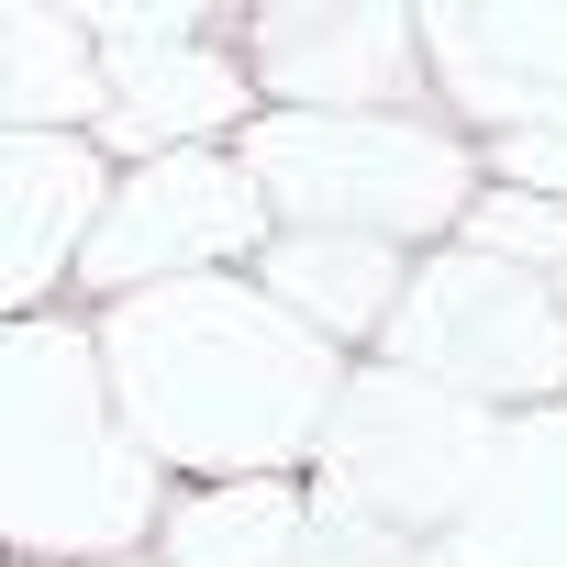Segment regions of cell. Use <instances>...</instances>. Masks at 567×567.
<instances>
[{
	"label": "cell",
	"instance_id": "6da1fadb",
	"mask_svg": "<svg viewBox=\"0 0 567 567\" xmlns=\"http://www.w3.org/2000/svg\"><path fill=\"white\" fill-rule=\"evenodd\" d=\"M101 368L134 445L189 489L323 467L334 401L357 379L346 346H323L301 312H278L256 278H178V290L112 301Z\"/></svg>",
	"mask_w": 567,
	"mask_h": 567
},
{
	"label": "cell",
	"instance_id": "7a4b0ae2",
	"mask_svg": "<svg viewBox=\"0 0 567 567\" xmlns=\"http://www.w3.org/2000/svg\"><path fill=\"white\" fill-rule=\"evenodd\" d=\"M0 534L12 567H123L167 534V467L134 445L101 323L34 312L0 346Z\"/></svg>",
	"mask_w": 567,
	"mask_h": 567
},
{
	"label": "cell",
	"instance_id": "3957f363",
	"mask_svg": "<svg viewBox=\"0 0 567 567\" xmlns=\"http://www.w3.org/2000/svg\"><path fill=\"white\" fill-rule=\"evenodd\" d=\"M278 234H368V245H456L489 167L445 112H256L234 134Z\"/></svg>",
	"mask_w": 567,
	"mask_h": 567
},
{
	"label": "cell",
	"instance_id": "277c9868",
	"mask_svg": "<svg viewBox=\"0 0 567 567\" xmlns=\"http://www.w3.org/2000/svg\"><path fill=\"white\" fill-rule=\"evenodd\" d=\"M379 357L478 412H567V278L478 256V245H434Z\"/></svg>",
	"mask_w": 567,
	"mask_h": 567
},
{
	"label": "cell",
	"instance_id": "5b68a950",
	"mask_svg": "<svg viewBox=\"0 0 567 567\" xmlns=\"http://www.w3.org/2000/svg\"><path fill=\"white\" fill-rule=\"evenodd\" d=\"M501 456H512L501 412H478V401H456V390L368 357L346 379V401H334L323 489L357 501V512H379V523H401V534H445V523H467L489 501Z\"/></svg>",
	"mask_w": 567,
	"mask_h": 567
},
{
	"label": "cell",
	"instance_id": "8992f818",
	"mask_svg": "<svg viewBox=\"0 0 567 567\" xmlns=\"http://www.w3.org/2000/svg\"><path fill=\"white\" fill-rule=\"evenodd\" d=\"M278 245V212L267 189L245 178L234 145H189V156H145L123 167L90 256H79V290L112 312V301H145V290H178V278H234Z\"/></svg>",
	"mask_w": 567,
	"mask_h": 567
},
{
	"label": "cell",
	"instance_id": "52a82bcc",
	"mask_svg": "<svg viewBox=\"0 0 567 567\" xmlns=\"http://www.w3.org/2000/svg\"><path fill=\"white\" fill-rule=\"evenodd\" d=\"M90 45H101V68H112V123H101V145H134V167H145V156L223 145V134H245V123L267 112L245 45L200 12V0H178V12L90 0Z\"/></svg>",
	"mask_w": 567,
	"mask_h": 567
},
{
	"label": "cell",
	"instance_id": "ba28073f",
	"mask_svg": "<svg viewBox=\"0 0 567 567\" xmlns=\"http://www.w3.org/2000/svg\"><path fill=\"white\" fill-rule=\"evenodd\" d=\"M234 45L267 112H412L434 90L423 12H390V0H267Z\"/></svg>",
	"mask_w": 567,
	"mask_h": 567
},
{
	"label": "cell",
	"instance_id": "9c48e42d",
	"mask_svg": "<svg viewBox=\"0 0 567 567\" xmlns=\"http://www.w3.org/2000/svg\"><path fill=\"white\" fill-rule=\"evenodd\" d=\"M423 68L467 134H567V0H445L423 12Z\"/></svg>",
	"mask_w": 567,
	"mask_h": 567
},
{
	"label": "cell",
	"instance_id": "30bf717a",
	"mask_svg": "<svg viewBox=\"0 0 567 567\" xmlns=\"http://www.w3.org/2000/svg\"><path fill=\"white\" fill-rule=\"evenodd\" d=\"M112 189L123 167L101 156V134H0V301H12V323H34L79 278Z\"/></svg>",
	"mask_w": 567,
	"mask_h": 567
},
{
	"label": "cell",
	"instance_id": "8fae6325",
	"mask_svg": "<svg viewBox=\"0 0 567 567\" xmlns=\"http://www.w3.org/2000/svg\"><path fill=\"white\" fill-rule=\"evenodd\" d=\"M412 267H423V256L368 245V234H278V245L256 256V290H267L278 312H301L323 346H379L390 312L412 301Z\"/></svg>",
	"mask_w": 567,
	"mask_h": 567
},
{
	"label": "cell",
	"instance_id": "7c38bea8",
	"mask_svg": "<svg viewBox=\"0 0 567 567\" xmlns=\"http://www.w3.org/2000/svg\"><path fill=\"white\" fill-rule=\"evenodd\" d=\"M112 68L90 45V12L56 0H0V134H101Z\"/></svg>",
	"mask_w": 567,
	"mask_h": 567
},
{
	"label": "cell",
	"instance_id": "4fadbf2b",
	"mask_svg": "<svg viewBox=\"0 0 567 567\" xmlns=\"http://www.w3.org/2000/svg\"><path fill=\"white\" fill-rule=\"evenodd\" d=\"M312 545V489L301 478H223V489H178L156 556L167 567H301Z\"/></svg>",
	"mask_w": 567,
	"mask_h": 567
},
{
	"label": "cell",
	"instance_id": "5bb4252c",
	"mask_svg": "<svg viewBox=\"0 0 567 567\" xmlns=\"http://www.w3.org/2000/svg\"><path fill=\"white\" fill-rule=\"evenodd\" d=\"M456 245L567 278V200H534V189H478V212H467V234H456Z\"/></svg>",
	"mask_w": 567,
	"mask_h": 567
},
{
	"label": "cell",
	"instance_id": "9a60e30c",
	"mask_svg": "<svg viewBox=\"0 0 567 567\" xmlns=\"http://www.w3.org/2000/svg\"><path fill=\"white\" fill-rule=\"evenodd\" d=\"M301 567H423V545H412L401 523H379V512H357V501H334V489L312 478V545H301Z\"/></svg>",
	"mask_w": 567,
	"mask_h": 567
},
{
	"label": "cell",
	"instance_id": "2e32d148",
	"mask_svg": "<svg viewBox=\"0 0 567 567\" xmlns=\"http://www.w3.org/2000/svg\"><path fill=\"white\" fill-rule=\"evenodd\" d=\"M489 189H534V200H567V134H501L478 145Z\"/></svg>",
	"mask_w": 567,
	"mask_h": 567
}]
</instances>
